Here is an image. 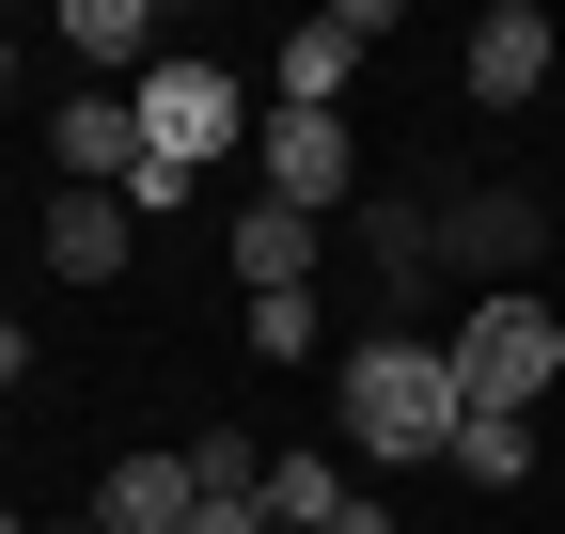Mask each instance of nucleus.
<instances>
[{"label":"nucleus","instance_id":"nucleus-1","mask_svg":"<svg viewBox=\"0 0 565 534\" xmlns=\"http://www.w3.org/2000/svg\"><path fill=\"white\" fill-rule=\"evenodd\" d=\"M471 393H456V346H424V330H362L345 346V440L362 456H456Z\"/></svg>","mask_w":565,"mask_h":534},{"label":"nucleus","instance_id":"nucleus-2","mask_svg":"<svg viewBox=\"0 0 565 534\" xmlns=\"http://www.w3.org/2000/svg\"><path fill=\"white\" fill-rule=\"evenodd\" d=\"M126 110H141V158H158V173H189V189H204V173L252 142V95H236L204 47H158V63L126 79Z\"/></svg>","mask_w":565,"mask_h":534},{"label":"nucleus","instance_id":"nucleus-3","mask_svg":"<svg viewBox=\"0 0 565 534\" xmlns=\"http://www.w3.org/2000/svg\"><path fill=\"white\" fill-rule=\"evenodd\" d=\"M440 346H456V393H471V409H487V425H519V409H534V393L565 377V314L503 284V299H471V314L440 330Z\"/></svg>","mask_w":565,"mask_h":534},{"label":"nucleus","instance_id":"nucleus-4","mask_svg":"<svg viewBox=\"0 0 565 534\" xmlns=\"http://www.w3.org/2000/svg\"><path fill=\"white\" fill-rule=\"evenodd\" d=\"M252 189H267V205H299V221H345V205H362L345 110H267V126H252Z\"/></svg>","mask_w":565,"mask_h":534},{"label":"nucleus","instance_id":"nucleus-5","mask_svg":"<svg viewBox=\"0 0 565 534\" xmlns=\"http://www.w3.org/2000/svg\"><path fill=\"white\" fill-rule=\"evenodd\" d=\"M440 252L471 267V284H487V299H503V284H519V267L550 252V205H534V189H456V205H440Z\"/></svg>","mask_w":565,"mask_h":534},{"label":"nucleus","instance_id":"nucleus-6","mask_svg":"<svg viewBox=\"0 0 565 534\" xmlns=\"http://www.w3.org/2000/svg\"><path fill=\"white\" fill-rule=\"evenodd\" d=\"M47 158H63V189H110V205H126V189H141V110L110 79H79V95L47 110Z\"/></svg>","mask_w":565,"mask_h":534},{"label":"nucleus","instance_id":"nucleus-7","mask_svg":"<svg viewBox=\"0 0 565 534\" xmlns=\"http://www.w3.org/2000/svg\"><path fill=\"white\" fill-rule=\"evenodd\" d=\"M377 32H393V0H330V17H299V32H282V63H267L282 110H345V63H362Z\"/></svg>","mask_w":565,"mask_h":534},{"label":"nucleus","instance_id":"nucleus-8","mask_svg":"<svg viewBox=\"0 0 565 534\" xmlns=\"http://www.w3.org/2000/svg\"><path fill=\"white\" fill-rule=\"evenodd\" d=\"M315 236H330V221H299V205H267V189H236V205H221V252H236V284H252V299H282V284H315Z\"/></svg>","mask_w":565,"mask_h":534},{"label":"nucleus","instance_id":"nucleus-9","mask_svg":"<svg viewBox=\"0 0 565 534\" xmlns=\"http://www.w3.org/2000/svg\"><path fill=\"white\" fill-rule=\"evenodd\" d=\"M550 47H565V32L534 17V0H487V17H471V95H487V110H519V95L550 79Z\"/></svg>","mask_w":565,"mask_h":534},{"label":"nucleus","instance_id":"nucleus-10","mask_svg":"<svg viewBox=\"0 0 565 534\" xmlns=\"http://www.w3.org/2000/svg\"><path fill=\"white\" fill-rule=\"evenodd\" d=\"M95 519H110V534H189V519H204V472H189V456H126Z\"/></svg>","mask_w":565,"mask_h":534},{"label":"nucleus","instance_id":"nucleus-11","mask_svg":"<svg viewBox=\"0 0 565 534\" xmlns=\"http://www.w3.org/2000/svg\"><path fill=\"white\" fill-rule=\"evenodd\" d=\"M63 47H79V63H95V79L126 95V79H141V63H158V0H63Z\"/></svg>","mask_w":565,"mask_h":534},{"label":"nucleus","instance_id":"nucleus-12","mask_svg":"<svg viewBox=\"0 0 565 534\" xmlns=\"http://www.w3.org/2000/svg\"><path fill=\"white\" fill-rule=\"evenodd\" d=\"M126 205H110V189H63V205H47V267H63V284H110V267H126Z\"/></svg>","mask_w":565,"mask_h":534},{"label":"nucleus","instance_id":"nucleus-13","mask_svg":"<svg viewBox=\"0 0 565 534\" xmlns=\"http://www.w3.org/2000/svg\"><path fill=\"white\" fill-rule=\"evenodd\" d=\"M345 519V472H330V456L299 440V456H267V534H330Z\"/></svg>","mask_w":565,"mask_h":534},{"label":"nucleus","instance_id":"nucleus-14","mask_svg":"<svg viewBox=\"0 0 565 534\" xmlns=\"http://www.w3.org/2000/svg\"><path fill=\"white\" fill-rule=\"evenodd\" d=\"M362 252H377V284L408 299L424 267H440V205H362Z\"/></svg>","mask_w":565,"mask_h":534},{"label":"nucleus","instance_id":"nucleus-15","mask_svg":"<svg viewBox=\"0 0 565 534\" xmlns=\"http://www.w3.org/2000/svg\"><path fill=\"white\" fill-rule=\"evenodd\" d=\"M189 472H204V503H267V440H252V425H204Z\"/></svg>","mask_w":565,"mask_h":534},{"label":"nucleus","instance_id":"nucleus-16","mask_svg":"<svg viewBox=\"0 0 565 534\" xmlns=\"http://www.w3.org/2000/svg\"><path fill=\"white\" fill-rule=\"evenodd\" d=\"M456 472H471V488H519V472H534V425H487V409H471V425H456Z\"/></svg>","mask_w":565,"mask_h":534},{"label":"nucleus","instance_id":"nucleus-17","mask_svg":"<svg viewBox=\"0 0 565 534\" xmlns=\"http://www.w3.org/2000/svg\"><path fill=\"white\" fill-rule=\"evenodd\" d=\"M315 330H330V314H315V284H282V299H252V346H267V362H315Z\"/></svg>","mask_w":565,"mask_h":534},{"label":"nucleus","instance_id":"nucleus-18","mask_svg":"<svg viewBox=\"0 0 565 534\" xmlns=\"http://www.w3.org/2000/svg\"><path fill=\"white\" fill-rule=\"evenodd\" d=\"M189 534H267V503H204V519H189Z\"/></svg>","mask_w":565,"mask_h":534},{"label":"nucleus","instance_id":"nucleus-19","mask_svg":"<svg viewBox=\"0 0 565 534\" xmlns=\"http://www.w3.org/2000/svg\"><path fill=\"white\" fill-rule=\"evenodd\" d=\"M17 377H32V330H17V314H0V393H17Z\"/></svg>","mask_w":565,"mask_h":534},{"label":"nucleus","instance_id":"nucleus-20","mask_svg":"<svg viewBox=\"0 0 565 534\" xmlns=\"http://www.w3.org/2000/svg\"><path fill=\"white\" fill-rule=\"evenodd\" d=\"M330 534H393V503H345V519H330Z\"/></svg>","mask_w":565,"mask_h":534},{"label":"nucleus","instance_id":"nucleus-21","mask_svg":"<svg viewBox=\"0 0 565 534\" xmlns=\"http://www.w3.org/2000/svg\"><path fill=\"white\" fill-rule=\"evenodd\" d=\"M0 95H17V47H0Z\"/></svg>","mask_w":565,"mask_h":534},{"label":"nucleus","instance_id":"nucleus-22","mask_svg":"<svg viewBox=\"0 0 565 534\" xmlns=\"http://www.w3.org/2000/svg\"><path fill=\"white\" fill-rule=\"evenodd\" d=\"M79 534H110V519H79Z\"/></svg>","mask_w":565,"mask_h":534},{"label":"nucleus","instance_id":"nucleus-23","mask_svg":"<svg viewBox=\"0 0 565 534\" xmlns=\"http://www.w3.org/2000/svg\"><path fill=\"white\" fill-rule=\"evenodd\" d=\"M0 534H17V519H0Z\"/></svg>","mask_w":565,"mask_h":534}]
</instances>
